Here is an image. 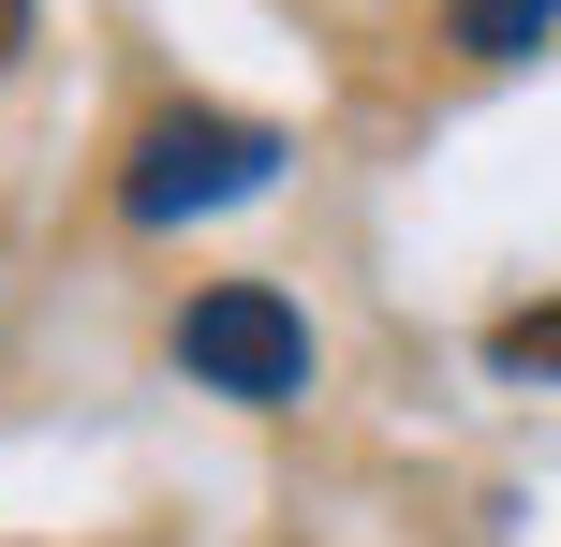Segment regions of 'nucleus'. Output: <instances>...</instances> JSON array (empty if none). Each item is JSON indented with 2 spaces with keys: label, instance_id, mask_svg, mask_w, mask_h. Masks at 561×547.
<instances>
[{
  "label": "nucleus",
  "instance_id": "obj_1",
  "mask_svg": "<svg viewBox=\"0 0 561 547\" xmlns=\"http://www.w3.org/2000/svg\"><path fill=\"white\" fill-rule=\"evenodd\" d=\"M280 178V134L237 104H163L134 148H118V223H193V207H237Z\"/></svg>",
  "mask_w": 561,
  "mask_h": 547
},
{
  "label": "nucleus",
  "instance_id": "obj_2",
  "mask_svg": "<svg viewBox=\"0 0 561 547\" xmlns=\"http://www.w3.org/2000/svg\"><path fill=\"white\" fill-rule=\"evenodd\" d=\"M178 371L222 385V400H296L310 385V311L280 282H207L193 311H178Z\"/></svg>",
  "mask_w": 561,
  "mask_h": 547
},
{
  "label": "nucleus",
  "instance_id": "obj_3",
  "mask_svg": "<svg viewBox=\"0 0 561 547\" xmlns=\"http://www.w3.org/2000/svg\"><path fill=\"white\" fill-rule=\"evenodd\" d=\"M488 371H517V385H561V296H533V311H503V326H488Z\"/></svg>",
  "mask_w": 561,
  "mask_h": 547
},
{
  "label": "nucleus",
  "instance_id": "obj_4",
  "mask_svg": "<svg viewBox=\"0 0 561 547\" xmlns=\"http://www.w3.org/2000/svg\"><path fill=\"white\" fill-rule=\"evenodd\" d=\"M547 15H561V0H458V45H473V59H517V45H547Z\"/></svg>",
  "mask_w": 561,
  "mask_h": 547
},
{
  "label": "nucleus",
  "instance_id": "obj_5",
  "mask_svg": "<svg viewBox=\"0 0 561 547\" xmlns=\"http://www.w3.org/2000/svg\"><path fill=\"white\" fill-rule=\"evenodd\" d=\"M15 45H30V0H0V75H15Z\"/></svg>",
  "mask_w": 561,
  "mask_h": 547
}]
</instances>
